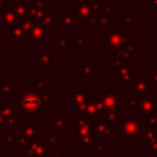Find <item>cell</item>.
<instances>
[{
    "instance_id": "6da1fadb",
    "label": "cell",
    "mask_w": 157,
    "mask_h": 157,
    "mask_svg": "<svg viewBox=\"0 0 157 157\" xmlns=\"http://www.w3.org/2000/svg\"><path fill=\"white\" fill-rule=\"evenodd\" d=\"M23 107H25L27 110H29V112H34V110L37 109V107H38V101H37L34 97H28L27 99H25Z\"/></svg>"
}]
</instances>
